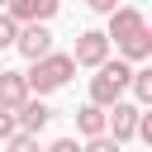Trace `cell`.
Instances as JSON below:
<instances>
[{
  "label": "cell",
  "mask_w": 152,
  "mask_h": 152,
  "mask_svg": "<svg viewBox=\"0 0 152 152\" xmlns=\"http://www.w3.org/2000/svg\"><path fill=\"white\" fill-rule=\"evenodd\" d=\"M14 133H19V124H14V114H5V109H0V142H10Z\"/></svg>",
  "instance_id": "2e32d148"
},
{
  "label": "cell",
  "mask_w": 152,
  "mask_h": 152,
  "mask_svg": "<svg viewBox=\"0 0 152 152\" xmlns=\"http://www.w3.org/2000/svg\"><path fill=\"white\" fill-rule=\"evenodd\" d=\"M14 124H19V133H28V138H38L48 124H52V109L43 104V100H28L19 114H14Z\"/></svg>",
  "instance_id": "9c48e42d"
},
{
  "label": "cell",
  "mask_w": 152,
  "mask_h": 152,
  "mask_svg": "<svg viewBox=\"0 0 152 152\" xmlns=\"http://www.w3.org/2000/svg\"><path fill=\"white\" fill-rule=\"evenodd\" d=\"M76 128H81L86 138H104V109H95V104L76 109Z\"/></svg>",
  "instance_id": "8fae6325"
},
{
  "label": "cell",
  "mask_w": 152,
  "mask_h": 152,
  "mask_svg": "<svg viewBox=\"0 0 152 152\" xmlns=\"http://www.w3.org/2000/svg\"><path fill=\"white\" fill-rule=\"evenodd\" d=\"M71 52H48L43 62H33L28 71H24V86H28V95L38 90V95H48V90H62L66 81H71Z\"/></svg>",
  "instance_id": "7a4b0ae2"
},
{
  "label": "cell",
  "mask_w": 152,
  "mask_h": 152,
  "mask_svg": "<svg viewBox=\"0 0 152 152\" xmlns=\"http://www.w3.org/2000/svg\"><path fill=\"white\" fill-rule=\"evenodd\" d=\"M138 33H147V19H142V10H133V5H119V10L109 14V33H104V38H114V43H128V38H138Z\"/></svg>",
  "instance_id": "8992f818"
},
{
  "label": "cell",
  "mask_w": 152,
  "mask_h": 152,
  "mask_svg": "<svg viewBox=\"0 0 152 152\" xmlns=\"http://www.w3.org/2000/svg\"><path fill=\"white\" fill-rule=\"evenodd\" d=\"M48 152H81V147H76V138H57V142H52Z\"/></svg>",
  "instance_id": "e0dca14e"
},
{
  "label": "cell",
  "mask_w": 152,
  "mask_h": 152,
  "mask_svg": "<svg viewBox=\"0 0 152 152\" xmlns=\"http://www.w3.org/2000/svg\"><path fill=\"white\" fill-rule=\"evenodd\" d=\"M128 86H133L138 104H152V71H147V66H142V71H133V81H128Z\"/></svg>",
  "instance_id": "7c38bea8"
},
{
  "label": "cell",
  "mask_w": 152,
  "mask_h": 152,
  "mask_svg": "<svg viewBox=\"0 0 152 152\" xmlns=\"http://www.w3.org/2000/svg\"><path fill=\"white\" fill-rule=\"evenodd\" d=\"M119 52H124L119 62H128V66H133V62H147V57H152V33H138V38H128V43H119Z\"/></svg>",
  "instance_id": "30bf717a"
},
{
  "label": "cell",
  "mask_w": 152,
  "mask_h": 152,
  "mask_svg": "<svg viewBox=\"0 0 152 152\" xmlns=\"http://www.w3.org/2000/svg\"><path fill=\"white\" fill-rule=\"evenodd\" d=\"M28 86H24V71H0V109L5 114H19L28 104Z\"/></svg>",
  "instance_id": "ba28073f"
},
{
  "label": "cell",
  "mask_w": 152,
  "mask_h": 152,
  "mask_svg": "<svg viewBox=\"0 0 152 152\" xmlns=\"http://www.w3.org/2000/svg\"><path fill=\"white\" fill-rule=\"evenodd\" d=\"M0 71H5V66H0Z\"/></svg>",
  "instance_id": "ac0fdd59"
},
{
  "label": "cell",
  "mask_w": 152,
  "mask_h": 152,
  "mask_svg": "<svg viewBox=\"0 0 152 152\" xmlns=\"http://www.w3.org/2000/svg\"><path fill=\"white\" fill-rule=\"evenodd\" d=\"M109 62V38L100 28H86L76 38V52H71V66H104Z\"/></svg>",
  "instance_id": "5b68a950"
},
{
  "label": "cell",
  "mask_w": 152,
  "mask_h": 152,
  "mask_svg": "<svg viewBox=\"0 0 152 152\" xmlns=\"http://www.w3.org/2000/svg\"><path fill=\"white\" fill-rule=\"evenodd\" d=\"M14 48H19L28 62H43V57L52 52V33H48V24H28V28H19Z\"/></svg>",
  "instance_id": "52a82bcc"
},
{
  "label": "cell",
  "mask_w": 152,
  "mask_h": 152,
  "mask_svg": "<svg viewBox=\"0 0 152 152\" xmlns=\"http://www.w3.org/2000/svg\"><path fill=\"white\" fill-rule=\"evenodd\" d=\"M81 152H119V142H114V138L104 133V138H90V142H86Z\"/></svg>",
  "instance_id": "9a60e30c"
},
{
  "label": "cell",
  "mask_w": 152,
  "mask_h": 152,
  "mask_svg": "<svg viewBox=\"0 0 152 152\" xmlns=\"http://www.w3.org/2000/svg\"><path fill=\"white\" fill-rule=\"evenodd\" d=\"M5 152H38V138H28V133H14V138L5 142Z\"/></svg>",
  "instance_id": "4fadbf2b"
},
{
  "label": "cell",
  "mask_w": 152,
  "mask_h": 152,
  "mask_svg": "<svg viewBox=\"0 0 152 152\" xmlns=\"http://www.w3.org/2000/svg\"><path fill=\"white\" fill-rule=\"evenodd\" d=\"M0 14H5L14 28H28V24H48V19L57 14V0H10Z\"/></svg>",
  "instance_id": "3957f363"
},
{
  "label": "cell",
  "mask_w": 152,
  "mask_h": 152,
  "mask_svg": "<svg viewBox=\"0 0 152 152\" xmlns=\"http://www.w3.org/2000/svg\"><path fill=\"white\" fill-rule=\"evenodd\" d=\"M138 114H142V109H138V104H128V100L109 104V109H104V133H109V138L124 147V142L138 133Z\"/></svg>",
  "instance_id": "277c9868"
},
{
  "label": "cell",
  "mask_w": 152,
  "mask_h": 152,
  "mask_svg": "<svg viewBox=\"0 0 152 152\" xmlns=\"http://www.w3.org/2000/svg\"><path fill=\"white\" fill-rule=\"evenodd\" d=\"M14 38H19V28H14V24L0 14V52H5V48H14Z\"/></svg>",
  "instance_id": "5bb4252c"
},
{
  "label": "cell",
  "mask_w": 152,
  "mask_h": 152,
  "mask_svg": "<svg viewBox=\"0 0 152 152\" xmlns=\"http://www.w3.org/2000/svg\"><path fill=\"white\" fill-rule=\"evenodd\" d=\"M128 81H133V66L128 62H104V66H95V76H90V104L95 109H109V104H119L124 100V90H128Z\"/></svg>",
  "instance_id": "6da1fadb"
}]
</instances>
